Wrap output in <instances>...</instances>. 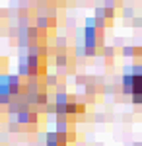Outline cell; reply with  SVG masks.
I'll return each mask as SVG.
<instances>
[{
  "label": "cell",
  "instance_id": "1",
  "mask_svg": "<svg viewBox=\"0 0 142 146\" xmlns=\"http://www.w3.org/2000/svg\"><path fill=\"white\" fill-rule=\"evenodd\" d=\"M47 123V113L37 111H20L12 113L8 119V131L18 135H35Z\"/></svg>",
  "mask_w": 142,
  "mask_h": 146
},
{
  "label": "cell",
  "instance_id": "2",
  "mask_svg": "<svg viewBox=\"0 0 142 146\" xmlns=\"http://www.w3.org/2000/svg\"><path fill=\"white\" fill-rule=\"evenodd\" d=\"M29 90V80L20 76V74H4L0 76V94L6 98H16L27 94Z\"/></svg>",
  "mask_w": 142,
  "mask_h": 146
},
{
  "label": "cell",
  "instance_id": "3",
  "mask_svg": "<svg viewBox=\"0 0 142 146\" xmlns=\"http://www.w3.org/2000/svg\"><path fill=\"white\" fill-rule=\"evenodd\" d=\"M76 117L72 115H56V133L68 140V144L76 142Z\"/></svg>",
  "mask_w": 142,
  "mask_h": 146
},
{
  "label": "cell",
  "instance_id": "4",
  "mask_svg": "<svg viewBox=\"0 0 142 146\" xmlns=\"http://www.w3.org/2000/svg\"><path fill=\"white\" fill-rule=\"evenodd\" d=\"M119 12L111 10V8H96V14H94V20H96V27H101V29H107V27H113V22H115V16Z\"/></svg>",
  "mask_w": 142,
  "mask_h": 146
},
{
  "label": "cell",
  "instance_id": "5",
  "mask_svg": "<svg viewBox=\"0 0 142 146\" xmlns=\"http://www.w3.org/2000/svg\"><path fill=\"white\" fill-rule=\"evenodd\" d=\"M45 86L47 90L51 92L53 96L58 94V92H66V74H60V72H49L45 76Z\"/></svg>",
  "mask_w": 142,
  "mask_h": 146
},
{
  "label": "cell",
  "instance_id": "6",
  "mask_svg": "<svg viewBox=\"0 0 142 146\" xmlns=\"http://www.w3.org/2000/svg\"><path fill=\"white\" fill-rule=\"evenodd\" d=\"M123 51V56H131L132 64H142V47L136 45H127L121 49Z\"/></svg>",
  "mask_w": 142,
  "mask_h": 146
},
{
  "label": "cell",
  "instance_id": "7",
  "mask_svg": "<svg viewBox=\"0 0 142 146\" xmlns=\"http://www.w3.org/2000/svg\"><path fill=\"white\" fill-rule=\"evenodd\" d=\"M121 55H123V51H121L119 47H105V49H103V53H101L105 64H115V62H117V58H119Z\"/></svg>",
  "mask_w": 142,
  "mask_h": 146
},
{
  "label": "cell",
  "instance_id": "8",
  "mask_svg": "<svg viewBox=\"0 0 142 146\" xmlns=\"http://www.w3.org/2000/svg\"><path fill=\"white\" fill-rule=\"evenodd\" d=\"M45 146H68V140L55 131V133H47L45 135Z\"/></svg>",
  "mask_w": 142,
  "mask_h": 146
},
{
  "label": "cell",
  "instance_id": "9",
  "mask_svg": "<svg viewBox=\"0 0 142 146\" xmlns=\"http://www.w3.org/2000/svg\"><path fill=\"white\" fill-rule=\"evenodd\" d=\"M8 66H10V58L0 55V76H4L8 72Z\"/></svg>",
  "mask_w": 142,
  "mask_h": 146
},
{
  "label": "cell",
  "instance_id": "10",
  "mask_svg": "<svg viewBox=\"0 0 142 146\" xmlns=\"http://www.w3.org/2000/svg\"><path fill=\"white\" fill-rule=\"evenodd\" d=\"M56 2H58V6H60V8H64V6H70L74 0H56Z\"/></svg>",
  "mask_w": 142,
  "mask_h": 146
},
{
  "label": "cell",
  "instance_id": "11",
  "mask_svg": "<svg viewBox=\"0 0 142 146\" xmlns=\"http://www.w3.org/2000/svg\"><path fill=\"white\" fill-rule=\"evenodd\" d=\"M0 146H10V144H8V140H6V138H0Z\"/></svg>",
  "mask_w": 142,
  "mask_h": 146
},
{
  "label": "cell",
  "instance_id": "12",
  "mask_svg": "<svg viewBox=\"0 0 142 146\" xmlns=\"http://www.w3.org/2000/svg\"><path fill=\"white\" fill-rule=\"evenodd\" d=\"M134 146H142V142H136V144H134Z\"/></svg>",
  "mask_w": 142,
  "mask_h": 146
}]
</instances>
